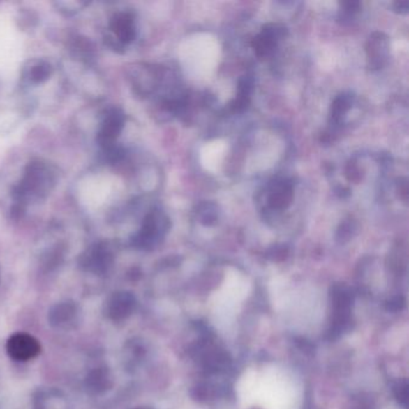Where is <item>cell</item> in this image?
<instances>
[{"mask_svg":"<svg viewBox=\"0 0 409 409\" xmlns=\"http://www.w3.org/2000/svg\"><path fill=\"white\" fill-rule=\"evenodd\" d=\"M239 399L245 406L262 409H300L303 385L295 372L277 365L251 369L237 385Z\"/></svg>","mask_w":409,"mask_h":409,"instance_id":"6da1fadb","label":"cell"},{"mask_svg":"<svg viewBox=\"0 0 409 409\" xmlns=\"http://www.w3.org/2000/svg\"><path fill=\"white\" fill-rule=\"evenodd\" d=\"M56 181V175L52 172L47 163L43 161H31L26 168V175L13 188V196L17 203H23L29 195H43L47 193Z\"/></svg>","mask_w":409,"mask_h":409,"instance_id":"7a4b0ae2","label":"cell"},{"mask_svg":"<svg viewBox=\"0 0 409 409\" xmlns=\"http://www.w3.org/2000/svg\"><path fill=\"white\" fill-rule=\"evenodd\" d=\"M125 114L119 108H110L103 117V126L98 133V143L106 149L115 144V140L119 137L124 128Z\"/></svg>","mask_w":409,"mask_h":409,"instance_id":"3957f363","label":"cell"},{"mask_svg":"<svg viewBox=\"0 0 409 409\" xmlns=\"http://www.w3.org/2000/svg\"><path fill=\"white\" fill-rule=\"evenodd\" d=\"M287 33L285 27L276 23H270L263 27V30L260 35L252 41V48L260 58L269 56L276 48L277 43L280 38L285 36Z\"/></svg>","mask_w":409,"mask_h":409,"instance_id":"277c9868","label":"cell"},{"mask_svg":"<svg viewBox=\"0 0 409 409\" xmlns=\"http://www.w3.org/2000/svg\"><path fill=\"white\" fill-rule=\"evenodd\" d=\"M6 350L11 358L18 362H27L40 352V345L34 337L27 334H16L10 337Z\"/></svg>","mask_w":409,"mask_h":409,"instance_id":"5b68a950","label":"cell"},{"mask_svg":"<svg viewBox=\"0 0 409 409\" xmlns=\"http://www.w3.org/2000/svg\"><path fill=\"white\" fill-rule=\"evenodd\" d=\"M112 31L115 38L123 45H128L136 38V28L133 16L130 13H115L110 23Z\"/></svg>","mask_w":409,"mask_h":409,"instance_id":"8992f818","label":"cell"},{"mask_svg":"<svg viewBox=\"0 0 409 409\" xmlns=\"http://www.w3.org/2000/svg\"><path fill=\"white\" fill-rule=\"evenodd\" d=\"M166 226H168V220L166 216L160 211L154 210L145 216L141 232L137 235V240L141 243L151 241L154 238L158 237L160 230H165Z\"/></svg>","mask_w":409,"mask_h":409,"instance_id":"52a82bcc","label":"cell"},{"mask_svg":"<svg viewBox=\"0 0 409 409\" xmlns=\"http://www.w3.org/2000/svg\"><path fill=\"white\" fill-rule=\"evenodd\" d=\"M389 52L388 38L382 33H375L369 40L367 45V54L371 61L372 66L380 68L387 60Z\"/></svg>","mask_w":409,"mask_h":409,"instance_id":"ba28073f","label":"cell"},{"mask_svg":"<svg viewBox=\"0 0 409 409\" xmlns=\"http://www.w3.org/2000/svg\"><path fill=\"white\" fill-rule=\"evenodd\" d=\"M293 200V186L288 181L277 184L269 197V204L273 209L282 210L290 207Z\"/></svg>","mask_w":409,"mask_h":409,"instance_id":"9c48e42d","label":"cell"},{"mask_svg":"<svg viewBox=\"0 0 409 409\" xmlns=\"http://www.w3.org/2000/svg\"><path fill=\"white\" fill-rule=\"evenodd\" d=\"M352 100H353V98L347 94L339 95L334 100L332 110H330V115H332V120H333L334 123H336V124L341 123L345 114H347V112L350 111V106H352Z\"/></svg>","mask_w":409,"mask_h":409,"instance_id":"30bf717a","label":"cell"},{"mask_svg":"<svg viewBox=\"0 0 409 409\" xmlns=\"http://www.w3.org/2000/svg\"><path fill=\"white\" fill-rule=\"evenodd\" d=\"M53 68L46 60H38L29 70L28 77L33 83H43L51 77Z\"/></svg>","mask_w":409,"mask_h":409,"instance_id":"8fae6325","label":"cell"},{"mask_svg":"<svg viewBox=\"0 0 409 409\" xmlns=\"http://www.w3.org/2000/svg\"><path fill=\"white\" fill-rule=\"evenodd\" d=\"M200 222L204 225V226H211L218 218V211L215 205L210 204V203H205L202 207V210L200 211Z\"/></svg>","mask_w":409,"mask_h":409,"instance_id":"7c38bea8","label":"cell"},{"mask_svg":"<svg viewBox=\"0 0 409 409\" xmlns=\"http://www.w3.org/2000/svg\"><path fill=\"white\" fill-rule=\"evenodd\" d=\"M103 153H105L107 161L111 162V163L119 162L121 158H124V149L117 144L111 145L106 149H103Z\"/></svg>","mask_w":409,"mask_h":409,"instance_id":"4fadbf2b","label":"cell"},{"mask_svg":"<svg viewBox=\"0 0 409 409\" xmlns=\"http://www.w3.org/2000/svg\"><path fill=\"white\" fill-rule=\"evenodd\" d=\"M105 43L108 47H111L112 50H114L117 52H123V48H124V45L120 43L114 35H106L105 36Z\"/></svg>","mask_w":409,"mask_h":409,"instance_id":"5bb4252c","label":"cell"},{"mask_svg":"<svg viewBox=\"0 0 409 409\" xmlns=\"http://www.w3.org/2000/svg\"><path fill=\"white\" fill-rule=\"evenodd\" d=\"M359 168L354 162H350V165L347 166L345 170V175H347V179L350 181H359L360 180V173H359Z\"/></svg>","mask_w":409,"mask_h":409,"instance_id":"9a60e30c","label":"cell"},{"mask_svg":"<svg viewBox=\"0 0 409 409\" xmlns=\"http://www.w3.org/2000/svg\"><path fill=\"white\" fill-rule=\"evenodd\" d=\"M23 214H24V207H23V203H16V204L13 205V208H11V218H15V220L21 218L22 216H23Z\"/></svg>","mask_w":409,"mask_h":409,"instance_id":"2e32d148","label":"cell"},{"mask_svg":"<svg viewBox=\"0 0 409 409\" xmlns=\"http://www.w3.org/2000/svg\"><path fill=\"white\" fill-rule=\"evenodd\" d=\"M394 6H395V10H396L397 13H408L409 3L408 1H407V0H405V1H397V3H395V5H394Z\"/></svg>","mask_w":409,"mask_h":409,"instance_id":"e0dca14e","label":"cell"},{"mask_svg":"<svg viewBox=\"0 0 409 409\" xmlns=\"http://www.w3.org/2000/svg\"><path fill=\"white\" fill-rule=\"evenodd\" d=\"M184 409H204L202 408V407H198V406H190V407H186V408Z\"/></svg>","mask_w":409,"mask_h":409,"instance_id":"ac0fdd59","label":"cell"}]
</instances>
